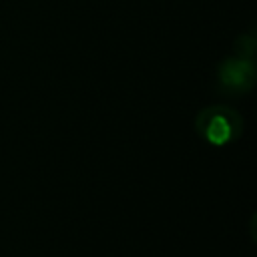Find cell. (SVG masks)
Segmentation results:
<instances>
[{"instance_id": "obj_1", "label": "cell", "mask_w": 257, "mask_h": 257, "mask_svg": "<svg viewBox=\"0 0 257 257\" xmlns=\"http://www.w3.org/2000/svg\"><path fill=\"white\" fill-rule=\"evenodd\" d=\"M193 126L207 145L227 147L243 137L245 120L243 114L229 104H209L197 112Z\"/></svg>"}, {"instance_id": "obj_2", "label": "cell", "mask_w": 257, "mask_h": 257, "mask_svg": "<svg viewBox=\"0 0 257 257\" xmlns=\"http://www.w3.org/2000/svg\"><path fill=\"white\" fill-rule=\"evenodd\" d=\"M217 88L225 96H245L255 88L257 82V66L255 60L241 56H227L219 60L217 70Z\"/></svg>"}, {"instance_id": "obj_3", "label": "cell", "mask_w": 257, "mask_h": 257, "mask_svg": "<svg viewBox=\"0 0 257 257\" xmlns=\"http://www.w3.org/2000/svg\"><path fill=\"white\" fill-rule=\"evenodd\" d=\"M255 48H257V36L255 32H241L235 40V56L255 60Z\"/></svg>"}]
</instances>
